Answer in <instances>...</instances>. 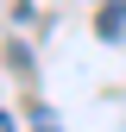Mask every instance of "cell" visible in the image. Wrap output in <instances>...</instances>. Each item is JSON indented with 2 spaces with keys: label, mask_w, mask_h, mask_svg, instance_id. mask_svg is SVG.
Returning a JSON list of instances; mask_svg holds the SVG:
<instances>
[{
  "label": "cell",
  "mask_w": 126,
  "mask_h": 132,
  "mask_svg": "<svg viewBox=\"0 0 126 132\" xmlns=\"http://www.w3.org/2000/svg\"><path fill=\"white\" fill-rule=\"evenodd\" d=\"M94 31H101V38H120L126 31V0H107V6L94 13Z\"/></svg>",
  "instance_id": "1"
},
{
  "label": "cell",
  "mask_w": 126,
  "mask_h": 132,
  "mask_svg": "<svg viewBox=\"0 0 126 132\" xmlns=\"http://www.w3.org/2000/svg\"><path fill=\"white\" fill-rule=\"evenodd\" d=\"M38 132H57V126H51V120H44V113H38Z\"/></svg>",
  "instance_id": "2"
},
{
  "label": "cell",
  "mask_w": 126,
  "mask_h": 132,
  "mask_svg": "<svg viewBox=\"0 0 126 132\" xmlns=\"http://www.w3.org/2000/svg\"><path fill=\"white\" fill-rule=\"evenodd\" d=\"M0 132H13V120H6V113H0Z\"/></svg>",
  "instance_id": "3"
}]
</instances>
